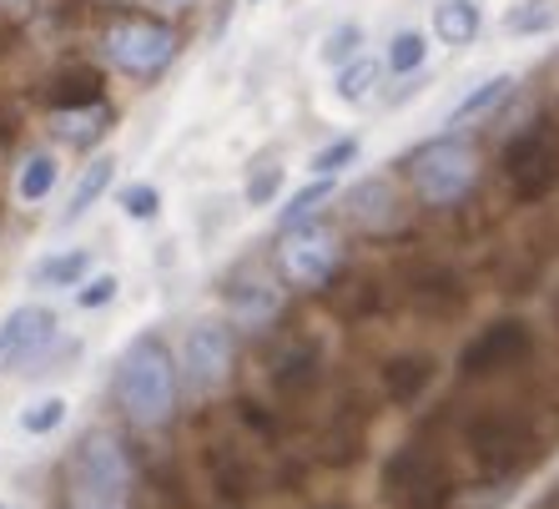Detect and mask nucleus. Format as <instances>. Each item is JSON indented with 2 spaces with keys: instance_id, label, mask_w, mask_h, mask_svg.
Masks as SVG:
<instances>
[{
  "instance_id": "nucleus-33",
  "label": "nucleus",
  "mask_w": 559,
  "mask_h": 509,
  "mask_svg": "<svg viewBox=\"0 0 559 509\" xmlns=\"http://www.w3.org/2000/svg\"><path fill=\"white\" fill-rule=\"evenodd\" d=\"M0 509H11V505H0Z\"/></svg>"
},
{
  "instance_id": "nucleus-17",
  "label": "nucleus",
  "mask_w": 559,
  "mask_h": 509,
  "mask_svg": "<svg viewBox=\"0 0 559 509\" xmlns=\"http://www.w3.org/2000/svg\"><path fill=\"white\" fill-rule=\"evenodd\" d=\"M86 268H92V252L76 248V252H51V258L36 262V283L40 287H71V283H86Z\"/></svg>"
},
{
  "instance_id": "nucleus-15",
  "label": "nucleus",
  "mask_w": 559,
  "mask_h": 509,
  "mask_svg": "<svg viewBox=\"0 0 559 509\" xmlns=\"http://www.w3.org/2000/svg\"><path fill=\"white\" fill-rule=\"evenodd\" d=\"M509 92H514V76H495V81H484L479 92L464 96V102L454 106V117H449V127H474V121L495 117L499 106L509 102Z\"/></svg>"
},
{
  "instance_id": "nucleus-8",
  "label": "nucleus",
  "mask_w": 559,
  "mask_h": 509,
  "mask_svg": "<svg viewBox=\"0 0 559 509\" xmlns=\"http://www.w3.org/2000/svg\"><path fill=\"white\" fill-rule=\"evenodd\" d=\"M524 353H530L524 323H495L489 333H479V339L464 348V374H495V368L520 364Z\"/></svg>"
},
{
  "instance_id": "nucleus-9",
  "label": "nucleus",
  "mask_w": 559,
  "mask_h": 509,
  "mask_svg": "<svg viewBox=\"0 0 559 509\" xmlns=\"http://www.w3.org/2000/svg\"><path fill=\"white\" fill-rule=\"evenodd\" d=\"M393 474H408V484H389V495L399 499L404 509H433L449 499V484H443V474L429 464V454H418V449H408V454H399L389 464Z\"/></svg>"
},
{
  "instance_id": "nucleus-3",
  "label": "nucleus",
  "mask_w": 559,
  "mask_h": 509,
  "mask_svg": "<svg viewBox=\"0 0 559 509\" xmlns=\"http://www.w3.org/2000/svg\"><path fill=\"white\" fill-rule=\"evenodd\" d=\"M474 177H479V157H474V146L454 142V137H439V142L418 146L414 157H408V182H414V192L424 197L429 208H454V202H464Z\"/></svg>"
},
{
  "instance_id": "nucleus-27",
  "label": "nucleus",
  "mask_w": 559,
  "mask_h": 509,
  "mask_svg": "<svg viewBox=\"0 0 559 509\" xmlns=\"http://www.w3.org/2000/svg\"><path fill=\"white\" fill-rule=\"evenodd\" d=\"M277 187H283V167H277V162H262V167L248 177V202L252 208H267L277 197Z\"/></svg>"
},
{
  "instance_id": "nucleus-25",
  "label": "nucleus",
  "mask_w": 559,
  "mask_h": 509,
  "mask_svg": "<svg viewBox=\"0 0 559 509\" xmlns=\"http://www.w3.org/2000/svg\"><path fill=\"white\" fill-rule=\"evenodd\" d=\"M66 424V399L61 393H51V399H36V404L21 414V429L26 434H56Z\"/></svg>"
},
{
  "instance_id": "nucleus-28",
  "label": "nucleus",
  "mask_w": 559,
  "mask_h": 509,
  "mask_svg": "<svg viewBox=\"0 0 559 509\" xmlns=\"http://www.w3.org/2000/svg\"><path fill=\"white\" fill-rule=\"evenodd\" d=\"M353 157H358V137H338V142L323 146V152H318V157H312L308 167L318 171V177H328V171H343Z\"/></svg>"
},
{
  "instance_id": "nucleus-14",
  "label": "nucleus",
  "mask_w": 559,
  "mask_h": 509,
  "mask_svg": "<svg viewBox=\"0 0 559 509\" xmlns=\"http://www.w3.org/2000/svg\"><path fill=\"white\" fill-rule=\"evenodd\" d=\"M479 26H484V15L474 0H439V11H433V31L449 46H468V40L479 36Z\"/></svg>"
},
{
  "instance_id": "nucleus-16",
  "label": "nucleus",
  "mask_w": 559,
  "mask_h": 509,
  "mask_svg": "<svg viewBox=\"0 0 559 509\" xmlns=\"http://www.w3.org/2000/svg\"><path fill=\"white\" fill-rule=\"evenodd\" d=\"M433 379V364L429 358H393L389 368H383V383H389V399H399V404H408V399H418V393L429 389Z\"/></svg>"
},
{
  "instance_id": "nucleus-11",
  "label": "nucleus",
  "mask_w": 559,
  "mask_h": 509,
  "mask_svg": "<svg viewBox=\"0 0 559 509\" xmlns=\"http://www.w3.org/2000/svg\"><path fill=\"white\" fill-rule=\"evenodd\" d=\"M509 177H514V192L530 202V197H539L549 182H555V157H549V146L539 142V137H524V146H514L509 152Z\"/></svg>"
},
{
  "instance_id": "nucleus-29",
  "label": "nucleus",
  "mask_w": 559,
  "mask_h": 509,
  "mask_svg": "<svg viewBox=\"0 0 559 509\" xmlns=\"http://www.w3.org/2000/svg\"><path fill=\"white\" fill-rule=\"evenodd\" d=\"M358 46H364V31H358V26H353V21H348V26H338V31H333V36H328L323 56H328V61H333V66H348L353 56H358Z\"/></svg>"
},
{
  "instance_id": "nucleus-1",
  "label": "nucleus",
  "mask_w": 559,
  "mask_h": 509,
  "mask_svg": "<svg viewBox=\"0 0 559 509\" xmlns=\"http://www.w3.org/2000/svg\"><path fill=\"white\" fill-rule=\"evenodd\" d=\"M121 409L142 429L167 424L171 409H177V364H171V348L156 333H142L121 358Z\"/></svg>"
},
{
  "instance_id": "nucleus-2",
  "label": "nucleus",
  "mask_w": 559,
  "mask_h": 509,
  "mask_svg": "<svg viewBox=\"0 0 559 509\" xmlns=\"http://www.w3.org/2000/svg\"><path fill=\"white\" fill-rule=\"evenodd\" d=\"M131 505V464L111 434H86L71 454L66 509H127Z\"/></svg>"
},
{
  "instance_id": "nucleus-10",
  "label": "nucleus",
  "mask_w": 559,
  "mask_h": 509,
  "mask_svg": "<svg viewBox=\"0 0 559 509\" xmlns=\"http://www.w3.org/2000/svg\"><path fill=\"white\" fill-rule=\"evenodd\" d=\"M343 202H348V217L364 227V233H393V227H399V202H393V187L383 182V177L358 182Z\"/></svg>"
},
{
  "instance_id": "nucleus-6",
  "label": "nucleus",
  "mask_w": 559,
  "mask_h": 509,
  "mask_svg": "<svg viewBox=\"0 0 559 509\" xmlns=\"http://www.w3.org/2000/svg\"><path fill=\"white\" fill-rule=\"evenodd\" d=\"M343 248L338 237L328 233V227H293V233L283 237V248H277V262H283V273L293 277V283L302 287H318L323 277H333V268H338Z\"/></svg>"
},
{
  "instance_id": "nucleus-13",
  "label": "nucleus",
  "mask_w": 559,
  "mask_h": 509,
  "mask_svg": "<svg viewBox=\"0 0 559 509\" xmlns=\"http://www.w3.org/2000/svg\"><path fill=\"white\" fill-rule=\"evenodd\" d=\"M51 131L61 137V142L71 146H92L96 137H106L111 131V106H71V111H56L51 117Z\"/></svg>"
},
{
  "instance_id": "nucleus-32",
  "label": "nucleus",
  "mask_w": 559,
  "mask_h": 509,
  "mask_svg": "<svg viewBox=\"0 0 559 509\" xmlns=\"http://www.w3.org/2000/svg\"><path fill=\"white\" fill-rule=\"evenodd\" d=\"M0 5H21V0H0Z\"/></svg>"
},
{
  "instance_id": "nucleus-26",
  "label": "nucleus",
  "mask_w": 559,
  "mask_h": 509,
  "mask_svg": "<svg viewBox=\"0 0 559 509\" xmlns=\"http://www.w3.org/2000/svg\"><path fill=\"white\" fill-rule=\"evenodd\" d=\"M156 208H162V197H156V187H146V182L121 187V212H127V217H136V223H152Z\"/></svg>"
},
{
  "instance_id": "nucleus-12",
  "label": "nucleus",
  "mask_w": 559,
  "mask_h": 509,
  "mask_svg": "<svg viewBox=\"0 0 559 509\" xmlns=\"http://www.w3.org/2000/svg\"><path fill=\"white\" fill-rule=\"evenodd\" d=\"M277 308H283V293H277L267 277H242V283L227 287V313L237 318V323H273Z\"/></svg>"
},
{
  "instance_id": "nucleus-30",
  "label": "nucleus",
  "mask_w": 559,
  "mask_h": 509,
  "mask_svg": "<svg viewBox=\"0 0 559 509\" xmlns=\"http://www.w3.org/2000/svg\"><path fill=\"white\" fill-rule=\"evenodd\" d=\"M111 298H117V277H111V273H102V277H92L86 287H76V303H81V308H106Z\"/></svg>"
},
{
  "instance_id": "nucleus-18",
  "label": "nucleus",
  "mask_w": 559,
  "mask_h": 509,
  "mask_svg": "<svg viewBox=\"0 0 559 509\" xmlns=\"http://www.w3.org/2000/svg\"><path fill=\"white\" fill-rule=\"evenodd\" d=\"M111 171H117V162H111V157H96L92 167L81 171V182H76V192H71V202H66L61 223H76V217H86V208H92L96 197L111 187Z\"/></svg>"
},
{
  "instance_id": "nucleus-19",
  "label": "nucleus",
  "mask_w": 559,
  "mask_h": 509,
  "mask_svg": "<svg viewBox=\"0 0 559 509\" xmlns=\"http://www.w3.org/2000/svg\"><path fill=\"white\" fill-rule=\"evenodd\" d=\"M378 81H383V61H373V56H358V61H348L338 71L333 92H338V102H368V96L378 92Z\"/></svg>"
},
{
  "instance_id": "nucleus-31",
  "label": "nucleus",
  "mask_w": 559,
  "mask_h": 509,
  "mask_svg": "<svg viewBox=\"0 0 559 509\" xmlns=\"http://www.w3.org/2000/svg\"><path fill=\"white\" fill-rule=\"evenodd\" d=\"M162 5H171V11H187V5H197V0H162Z\"/></svg>"
},
{
  "instance_id": "nucleus-7",
  "label": "nucleus",
  "mask_w": 559,
  "mask_h": 509,
  "mask_svg": "<svg viewBox=\"0 0 559 509\" xmlns=\"http://www.w3.org/2000/svg\"><path fill=\"white\" fill-rule=\"evenodd\" d=\"M56 339V313L51 308H15L0 328V364L5 368H21L31 364L46 343Z\"/></svg>"
},
{
  "instance_id": "nucleus-22",
  "label": "nucleus",
  "mask_w": 559,
  "mask_h": 509,
  "mask_svg": "<svg viewBox=\"0 0 559 509\" xmlns=\"http://www.w3.org/2000/svg\"><path fill=\"white\" fill-rule=\"evenodd\" d=\"M333 202V182H312V187H302V192H293V202L283 208V233H293V227H308L318 212Z\"/></svg>"
},
{
  "instance_id": "nucleus-20",
  "label": "nucleus",
  "mask_w": 559,
  "mask_h": 509,
  "mask_svg": "<svg viewBox=\"0 0 559 509\" xmlns=\"http://www.w3.org/2000/svg\"><path fill=\"white\" fill-rule=\"evenodd\" d=\"M509 36H545V31L559 26V0H524L509 11Z\"/></svg>"
},
{
  "instance_id": "nucleus-5",
  "label": "nucleus",
  "mask_w": 559,
  "mask_h": 509,
  "mask_svg": "<svg viewBox=\"0 0 559 509\" xmlns=\"http://www.w3.org/2000/svg\"><path fill=\"white\" fill-rule=\"evenodd\" d=\"M177 374L187 379V389H192L197 399L217 393L222 383H227V374H233V328L217 323V318H202V323L187 328Z\"/></svg>"
},
{
  "instance_id": "nucleus-23",
  "label": "nucleus",
  "mask_w": 559,
  "mask_h": 509,
  "mask_svg": "<svg viewBox=\"0 0 559 509\" xmlns=\"http://www.w3.org/2000/svg\"><path fill=\"white\" fill-rule=\"evenodd\" d=\"M102 102V81H96V71H71V76L61 81L51 92V106L56 111H71V106H96Z\"/></svg>"
},
{
  "instance_id": "nucleus-21",
  "label": "nucleus",
  "mask_w": 559,
  "mask_h": 509,
  "mask_svg": "<svg viewBox=\"0 0 559 509\" xmlns=\"http://www.w3.org/2000/svg\"><path fill=\"white\" fill-rule=\"evenodd\" d=\"M56 177H61L56 157H51V152H36V157H26L21 177H15V192H21V202H40V197H51Z\"/></svg>"
},
{
  "instance_id": "nucleus-4",
  "label": "nucleus",
  "mask_w": 559,
  "mask_h": 509,
  "mask_svg": "<svg viewBox=\"0 0 559 509\" xmlns=\"http://www.w3.org/2000/svg\"><path fill=\"white\" fill-rule=\"evenodd\" d=\"M177 56V31L146 15H131L106 31V61L127 71V76H162Z\"/></svg>"
},
{
  "instance_id": "nucleus-24",
  "label": "nucleus",
  "mask_w": 559,
  "mask_h": 509,
  "mask_svg": "<svg viewBox=\"0 0 559 509\" xmlns=\"http://www.w3.org/2000/svg\"><path fill=\"white\" fill-rule=\"evenodd\" d=\"M424 56H429V40L418 36V31H399L389 40V71H399V76H414L418 66H424Z\"/></svg>"
}]
</instances>
